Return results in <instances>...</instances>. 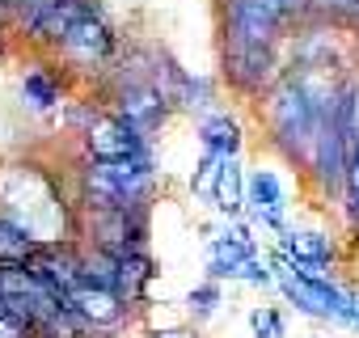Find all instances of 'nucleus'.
Returning <instances> with one entry per match:
<instances>
[{"mask_svg": "<svg viewBox=\"0 0 359 338\" xmlns=\"http://www.w3.org/2000/svg\"><path fill=\"white\" fill-rule=\"evenodd\" d=\"M0 220L22 229L43 250L68 245V237H72V208H68L60 182L43 165H30V161L0 165Z\"/></svg>", "mask_w": 359, "mask_h": 338, "instance_id": "obj_1", "label": "nucleus"}, {"mask_svg": "<svg viewBox=\"0 0 359 338\" xmlns=\"http://www.w3.org/2000/svg\"><path fill=\"white\" fill-rule=\"evenodd\" d=\"M148 195H152V152L123 161V165L85 161L81 169V208L85 212H144Z\"/></svg>", "mask_w": 359, "mask_h": 338, "instance_id": "obj_2", "label": "nucleus"}, {"mask_svg": "<svg viewBox=\"0 0 359 338\" xmlns=\"http://www.w3.org/2000/svg\"><path fill=\"white\" fill-rule=\"evenodd\" d=\"M81 144H85V161L97 165H123L148 152V135H140L114 110H89L81 123Z\"/></svg>", "mask_w": 359, "mask_h": 338, "instance_id": "obj_3", "label": "nucleus"}, {"mask_svg": "<svg viewBox=\"0 0 359 338\" xmlns=\"http://www.w3.org/2000/svg\"><path fill=\"white\" fill-rule=\"evenodd\" d=\"M208 271H212V279H241V283H258V288L271 283V271H266L250 229H241V224H229L220 237H212Z\"/></svg>", "mask_w": 359, "mask_h": 338, "instance_id": "obj_4", "label": "nucleus"}, {"mask_svg": "<svg viewBox=\"0 0 359 338\" xmlns=\"http://www.w3.org/2000/svg\"><path fill=\"white\" fill-rule=\"evenodd\" d=\"M110 110H114L118 119H127L140 135H152V131L169 119L173 102H169V93L156 85V68H148L144 76H127V81L114 89Z\"/></svg>", "mask_w": 359, "mask_h": 338, "instance_id": "obj_5", "label": "nucleus"}, {"mask_svg": "<svg viewBox=\"0 0 359 338\" xmlns=\"http://www.w3.org/2000/svg\"><path fill=\"white\" fill-rule=\"evenodd\" d=\"M72 68H81V72H102L106 64H114V34H110V26L93 13V9H85L76 22H72V30L64 34V43L55 47Z\"/></svg>", "mask_w": 359, "mask_h": 338, "instance_id": "obj_6", "label": "nucleus"}, {"mask_svg": "<svg viewBox=\"0 0 359 338\" xmlns=\"http://www.w3.org/2000/svg\"><path fill=\"white\" fill-rule=\"evenodd\" d=\"M279 288L300 313H313V317H325V321H338V325H355V296H346L338 283H330V279L309 283V279H296L279 266Z\"/></svg>", "mask_w": 359, "mask_h": 338, "instance_id": "obj_7", "label": "nucleus"}, {"mask_svg": "<svg viewBox=\"0 0 359 338\" xmlns=\"http://www.w3.org/2000/svg\"><path fill=\"white\" fill-rule=\"evenodd\" d=\"M68 309L76 313V321H81L89 334H110V330H118V325L135 313L114 288H93V283H81V288L68 296Z\"/></svg>", "mask_w": 359, "mask_h": 338, "instance_id": "obj_8", "label": "nucleus"}, {"mask_svg": "<svg viewBox=\"0 0 359 338\" xmlns=\"http://www.w3.org/2000/svg\"><path fill=\"white\" fill-rule=\"evenodd\" d=\"M85 9H89V5H81V0H26L18 13H22L26 34H34L39 43L60 47L64 34L72 30V22H76Z\"/></svg>", "mask_w": 359, "mask_h": 338, "instance_id": "obj_9", "label": "nucleus"}, {"mask_svg": "<svg viewBox=\"0 0 359 338\" xmlns=\"http://www.w3.org/2000/svg\"><path fill=\"white\" fill-rule=\"evenodd\" d=\"M245 212L254 216V224L283 233L287 195H283V182H279V174H271V169H254V174L245 178Z\"/></svg>", "mask_w": 359, "mask_h": 338, "instance_id": "obj_10", "label": "nucleus"}, {"mask_svg": "<svg viewBox=\"0 0 359 338\" xmlns=\"http://www.w3.org/2000/svg\"><path fill=\"white\" fill-rule=\"evenodd\" d=\"M279 258L287 262H321L330 266L334 258V241L325 233H313V229H283L279 233Z\"/></svg>", "mask_w": 359, "mask_h": 338, "instance_id": "obj_11", "label": "nucleus"}, {"mask_svg": "<svg viewBox=\"0 0 359 338\" xmlns=\"http://www.w3.org/2000/svg\"><path fill=\"white\" fill-rule=\"evenodd\" d=\"M148 283H152V258H148V250L123 254V258H118V275H114V292L135 309V304L148 296Z\"/></svg>", "mask_w": 359, "mask_h": 338, "instance_id": "obj_12", "label": "nucleus"}, {"mask_svg": "<svg viewBox=\"0 0 359 338\" xmlns=\"http://www.w3.org/2000/svg\"><path fill=\"white\" fill-rule=\"evenodd\" d=\"M60 97H64V85H60V76H55L51 68H30V72L22 76V102H26L34 114H47Z\"/></svg>", "mask_w": 359, "mask_h": 338, "instance_id": "obj_13", "label": "nucleus"}, {"mask_svg": "<svg viewBox=\"0 0 359 338\" xmlns=\"http://www.w3.org/2000/svg\"><path fill=\"white\" fill-rule=\"evenodd\" d=\"M212 208H216L220 216H229V220L245 212V178H241V169H237V156L224 161V169H220V182H216Z\"/></svg>", "mask_w": 359, "mask_h": 338, "instance_id": "obj_14", "label": "nucleus"}, {"mask_svg": "<svg viewBox=\"0 0 359 338\" xmlns=\"http://www.w3.org/2000/svg\"><path fill=\"white\" fill-rule=\"evenodd\" d=\"M199 135H203V152H220V156H237V152H241V127H237V119H229V114L203 119Z\"/></svg>", "mask_w": 359, "mask_h": 338, "instance_id": "obj_15", "label": "nucleus"}, {"mask_svg": "<svg viewBox=\"0 0 359 338\" xmlns=\"http://www.w3.org/2000/svg\"><path fill=\"white\" fill-rule=\"evenodd\" d=\"M342 203H346V220L351 229H359V140L346 156V178H342Z\"/></svg>", "mask_w": 359, "mask_h": 338, "instance_id": "obj_16", "label": "nucleus"}, {"mask_svg": "<svg viewBox=\"0 0 359 338\" xmlns=\"http://www.w3.org/2000/svg\"><path fill=\"white\" fill-rule=\"evenodd\" d=\"M187 309H191V317H195V321H208V317L220 309V283H216V279H208V283L191 288V296H187Z\"/></svg>", "mask_w": 359, "mask_h": 338, "instance_id": "obj_17", "label": "nucleus"}, {"mask_svg": "<svg viewBox=\"0 0 359 338\" xmlns=\"http://www.w3.org/2000/svg\"><path fill=\"white\" fill-rule=\"evenodd\" d=\"M304 9L321 22H359V0H309Z\"/></svg>", "mask_w": 359, "mask_h": 338, "instance_id": "obj_18", "label": "nucleus"}, {"mask_svg": "<svg viewBox=\"0 0 359 338\" xmlns=\"http://www.w3.org/2000/svg\"><path fill=\"white\" fill-rule=\"evenodd\" d=\"M250 330H254V338H283V313L271 304H258V309H250Z\"/></svg>", "mask_w": 359, "mask_h": 338, "instance_id": "obj_19", "label": "nucleus"}, {"mask_svg": "<svg viewBox=\"0 0 359 338\" xmlns=\"http://www.w3.org/2000/svg\"><path fill=\"white\" fill-rule=\"evenodd\" d=\"M245 5H254V9H262V13H271L275 22H287V18H296L309 0H245Z\"/></svg>", "mask_w": 359, "mask_h": 338, "instance_id": "obj_20", "label": "nucleus"}, {"mask_svg": "<svg viewBox=\"0 0 359 338\" xmlns=\"http://www.w3.org/2000/svg\"><path fill=\"white\" fill-rule=\"evenodd\" d=\"M0 338H30V330L13 317V313H5L0 309Z\"/></svg>", "mask_w": 359, "mask_h": 338, "instance_id": "obj_21", "label": "nucleus"}, {"mask_svg": "<svg viewBox=\"0 0 359 338\" xmlns=\"http://www.w3.org/2000/svg\"><path fill=\"white\" fill-rule=\"evenodd\" d=\"M152 338H199V330H191V325H173V330H152Z\"/></svg>", "mask_w": 359, "mask_h": 338, "instance_id": "obj_22", "label": "nucleus"}, {"mask_svg": "<svg viewBox=\"0 0 359 338\" xmlns=\"http://www.w3.org/2000/svg\"><path fill=\"white\" fill-rule=\"evenodd\" d=\"M26 0H0V9H22Z\"/></svg>", "mask_w": 359, "mask_h": 338, "instance_id": "obj_23", "label": "nucleus"}, {"mask_svg": "<svg viewBox=\"0 0 359 338\" xmlns=\"http://www.w3.org/2000/svg\"><path fill=\"white\" fill-rule=\"evenodd\" d=\"M0 13H5V9H0Z\"/></svg>", "mask_w": 359, "mask_h": 338, "instance_id": "obj_24", "label": "nucleus"}]
</instances>
